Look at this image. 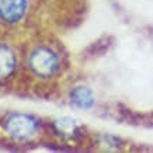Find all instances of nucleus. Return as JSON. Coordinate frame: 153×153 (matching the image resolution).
Returning <instances> with one entry per match:
<instances>
[{
  "instance_id": "nucleus-5",
  "label": "nucleus",
  "mask_w": 153,
  "mask_h": 153,
  "mask_svg": "<svg viewBox=\"0 0 153 153\" xmlns=\"http://www.w3.org/2000/svg\"><path fill=\"white\" fill-rule=\"evenodd\" d=\"M70 101L79 108L88 110L94 105V94L87 86H76L70 91Z\"/></svg>"
},
{
  "instance_id": "nucleus-1",
  "label": "nucleus",
  "mask_w": 153,
  "mask_h": 153,
  "mask_svg": "<svg viewBox=\"0 0 153 153\" xmlns=\"http://www.w3.org/2000/svg\"><path fill=\"white\" fill-rule=\"evenodd\" d=\"M30 72L38 79H52L59 73L62 59L59 52L51 45L39 44L30 49L27 55Z\"/></svg>"
},
{
  "instance_id": "nucleus-6",
  "label": "nucleus",
  "mask_w": 153,
  "mask_h": 153,
  "mask_svg": "<svg viewBox=\"0 0 153 153\" xmlns=\"http://www.w3.org/2000/svg\"><path fill=\"white\" fill-rule=\"evenodd\" d=\"M53 128H55L56 134L63 136V138H74L79 134L77 122L73 118H69V117H63V118L56 120L55 124H53Z\"/></svg>"
},
{
  "instance_id": "nucleus-4",
  "label": "nucleus",
  "mask_w": 153,
  "mask_h": 153,
  "mask_svg": "<svg viewBox=\"0 0 153 153\" xmlns=\"http://www.w3.org/2000/svg\"><path fill=\"white\" fill-rule=\"evenodd\" d=\"M19 58L10 44L6 41H0V83H6L17 70Z\"/></svg>"
},
{
  "instance_id": "nucleus-3",
  "label": "nucleus",
  "mask_w": 153,
  "mask_h": 153,
  "mask_svg": "<svg viewBox=\"0 0 153 153\" xmlns=\"http://www.w3.org/2000/svg\"><path fill=\"white\" fill-rule=\"evenodd\" d=\"M27 0H0V23L14 25L20 23L27 13Z\"/></svg>"
},
{
  "instance_id": "nucleus-2",
  "label": "nucleus",
  "mask_w": 153,
  "mask_h": 153,
  "mask_svg": "<svg viewBox=\"0 0 153 153\" xmlns=\"http://www.w3.org/2000/svg\"><path fill=\"white\" fill-rule=\"evenodd\" d=\"M3 129L14 140H28L34 138L39 129L37 117L25 112H11L1 122Z\"/></svg>"
}]
</instances>
